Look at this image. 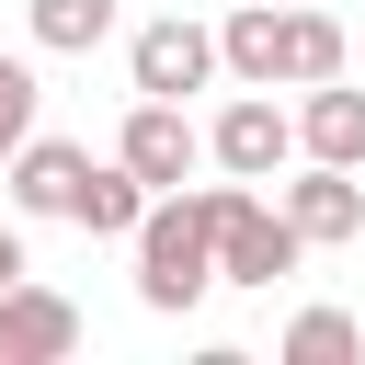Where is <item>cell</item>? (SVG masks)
<instances>
[{
    "mask_svg": "<svg viewBox=\"0 0 365 365\" xmlns=\"http://www.w3.org/2000/svg\"><path fill=\"white\" fill-rule=\"evenodd\" d=\"M68 354H80V308H68L57 285L11 274V285H0V365H68Z\"/></svg>",
    "mask_w": 365,
    "mask_h": 365,
    "instance_id": "obj_6",
    "label": "cell"
},
{
    "mask_svg": "<svg viewBox=\"0 0 365 365\" xmlns=\"http://www.w3.org/2000/svg\"><path fill=\"white\" fill-rule=\"evenodd\" d=\"M137 217H148V182H137L125 160H91V171H80V194H68V228H91V240H125Z\"/></svg>",
    "mask_w": 365,
    "mask_h": 365,
    "instance_id": "obj_11",
    "label": "cell"
},
{
    "mask_svg": "<svg viewBox=\"0 0 365 365\" xmlns=\"http://www.w3.org/2000/svg\"><path fill=\"white\" fill-rule=\"evenodd\" d=\"M23 23H34L46 57H91V46L114 34V0H23Z\"/></svg>",
    "mask_w": 365,
    "mask_h": 365,
    "instance_id": "obj_12",
    "label": "cell"
},
{
    "mask_svg": "<svg viewBox=\"0 0 365 365\" xmlns=\"http://www.w3.org/2000/svg\"><path fill=\"white\" fill-rule=\"evenodd\" d=\"M114 160H125L148 194H171V182H194V160H205V125H194L182 103H148V91H137V114H125Z\"/></svg>",
    "mask_w": 365,
    "mask_h": 365,
    "instance_id": "obj_4",
    "label": "cell"
},
{
    "mask_svg": "<svg viewBox=\"0 0 365 365\" xmlns=\"http://www.w3.org/2000/svg\"><path fill=\"white\" fill-rule=\"evenodd\" d=\"M308 251H342V240H365V171H331V160H308L297 182H285V205H274Z\"/></svg>",
    "mask_w": 365,
    "mask_h": 365,
    "instance_id": "obj_7",
    "label": "cell"
},
{
    "mask_svg": "<svg viewBox=\"0 0 365 365\" xmlns=\"http://www.w3.org/2000/svg\"><path fill=\"white\" fill-rule=\"evenodd\" d=\"M0 171H11V205H23V217H68V194H80V171H91V148H80V137H23Z\"/></svg>",
    "mask_w": 365,
    "mask_h": 365,
    "instance_id": "obj_9",
    "label": "cell"
},
{
    "mask_svg": "<svg viewBox=\"0 0 365 365\" xmlns=\"http://www.w3.org/2000/svg\"><path fill=\"white\" fill-rule=\"evenodd\" d=\"M125 80H137L148 103H182V91H205V80H217V34H205V23H182V11H160V23H137V34H125Z\"/></svg>",
    "mask_w": 365,
    "mask_h": 365,
    "instance_id": "obj_3",
    "label": "cell"
},
{
    "mask_svg": "<svg viewBox=\"0 0 365 365\" xmlns=\"http://www.w3.org/2000/svg\"><path fill=\"white\" fill-rule=\"evenodd\" d=\"M274 80L308 91V80H342V23L319 0H274Z\"/></svg>",
    "mask_w": 365,
    "mask_h": 365,
    "instance_id": "obj_8",
    "label": "cell"
},
{
    "mask_svg": "<svg viewBox=\"0 0 365 365\" xmlns=\"http://www.w3.org/2000/svg\"><path fill=\"white\" fill-rule=\"evenodd\" d=\"M11 274H34V262H23V240H11V228H0V285H11Z\"/></svg>",
    "mask_w": 365,
    "mask_h": 365,
    "instance_id": "obj_15",
    "label": "cell"
},
{
    "mask_svg": "<svg viewBox=\"0 0 365 365\" xmlns=\"http://www.w3.org/2000/svg\"><path fill=\"white\" fill-rule=\"evenodd\" d=\"M297 160L365 171V91H342V80H308V103H297Z\"/></svg>",
    "mask_w": 365,
    "mask_h": 365,
    "instance_id": "obj_10",
    "label": "cell"
},
{
    "mask_svg": "<svg viewBox=\"0 0 365 365\" xmlns=\"http://www.w3.org/2000/svg\"><path fill=\"white\" fill-rule=\"evenodd\" d=\"M205 160H217L228 182H274V171L297 160V114H274L262 91H240V103L205 125Z\"/></svg>",
    "mask_w": 365,
    "mask_h": 365,
    "instance_id": "obj_5",
    "label": "cell"
},
{
    "mask_svg": "<svg viewBox=\"0 0 365 365\" xmlns=\"http://www.w3.org/2000/svg\"><path fill=\"white\" fill-rule=\"evenodd\" d=\"M205 228H217V285H274V274H297V251H308L251 182H205Z\"/></svg>",
    "mask_w": 365,
    "mask_h": 365,
    "instance_id": "obj_2",
    "label": "cell"
},
{
    "mask_svg": "<svg viewBox=\"0 0 365 365\" xmlns=\"http://www.w3.org/2000/svg\"><path fill=\"white\" fill-rule=\"evenodd\" d=\"M34 103H46V91H34V68H23V57H0V160L34 137Z\"/></svg>",
    "mask_w": 365,
    "mask_h": 365,
    "instance_id": "obj_14",
    "label": "cell"
},
{
    "mask_svg": "<svg viewBox=\"0 0 365 365\" xmlns=\"http://www.w3.org/2000/svg\"><path fill=\"white\" fill-rule=\"evenodd\" d=\"M125 251H137V297L160 308V319H182L205 285H217V228H205V182L182 194H148V217L125 228Z\"/></svg>",
    "mask_w": 365,
    "mask_h": 365,
    "instance_id": "obj_1",
    "label": "cell"
},
{
    "mask_svg": "<svg viewBox=\"0 0 365 365\" xmlns=\"http://www.w3.org/2000/svg\"><path fill=\"white\" fill-rule=\"evenodd\" d=\"M354 354H365L354 308H297L285 319V365H354Z\"/></svg>",
    "mask_w": 365,
    "mask_h": 365,
    "instance_id": "obj_13",
    "label": "cell"
}]
</instances>
